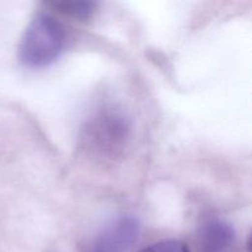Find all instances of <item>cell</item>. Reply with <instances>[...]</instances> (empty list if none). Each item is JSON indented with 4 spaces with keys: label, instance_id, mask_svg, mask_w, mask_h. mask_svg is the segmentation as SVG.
<instances>
[{
    "label": "cell",
    "instance_id": "8992f818",
    "mask_svg": "<svg viewBox=\"0 0 252 252\" xmlns=\"http://www.w3.org/2000/svg\"><path fill=\"white\" fill-rule=\"evenodd\" d=\"M140 252H189V246L179 240H161L143 249Z\"/></svg>",
    "mask_w": 252,
    "mask_h": 252
},
{
    "label": "cell",
    "instance_id": "7a4b0ae2",
    "mask_svg": "<svg viewBox=\"0 0 252 252\" xmlns=\"http://www.w3.org/2000/svg\"><path fill=\"white\" fill-rule=\"evenodd\" d=\"M129 128V122L123 113L105 108L88 121L83 139L91 152L113 158L126 147Z\"/></svg>",
    "mask_w": 252,
    "mask_h": 252
},
{
    "label": "cell",
    "instance_id": "277c9868",
    "mask_svg": "<svg viewBox=\"0 0 252 252\" xmlns=\"http://www.w3.org/2000/svg\"><path fill=\"white\" fill-rule=\"evenodd\" d=\"M235 239V230L230 223L220 218H212L199 230V252H230Z\"/></svg>",
    "mask_w": 252,
    "mask_h": 252
},
{
    "label": "cell",
    "instance_id": "6da1fadb",
    "mask_svg": "<svg viewBox=\"0 0 252 252\" xmlns=\"http://www.w3.org/2000/svg\"><path fill=\"white\" fill-rule=\"evenodd\" d=\"M65 47V32L58 20L38 14L25 30L19 44V59L31 69L47 68L59 59Z\"/></svg>",
    "mask_w": 252,
    "mask_h": 252
},
{
    "label": "cell",
    "instance_id": "3957f363",
    "mask_svg": "<svg viewBox=\"0 0 252 252\" xmlns=\"http://www.w3.org/2000/svg\"><path fill=\"white\" fill-rule=\"evenodd\" d=\"M140 231L142 225L135 216L117 217L86 241L83 252H127L138 241Z\"/></svg>",
    "mask_w": 252,
    "mask_h": 252
},
{
    "label": "cell",
    "instance_id": "5b68a950",
    "mask_svg": "<svg viewBox=\"0 0 252 252\" xmlns=\"http://www.w3.org/2000/svg\"><path fill=\"white\" fill-rule=\"evenodd\" d=\"M53 6L63 14L80 20H86L93 16L96 9L95 2L75 1V0H69V1L68 0H61V1L53 2Z\"/></svg>",
    "mask_w": 252,
    "mask_h": 252
}]
</instances>
